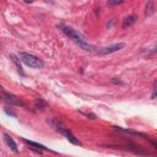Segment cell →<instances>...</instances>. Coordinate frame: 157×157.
<instances>
[{
    "label": "cell",
    "mask_w": 157,
    "mask_h": 157,
    "mask_svg": "<svg viewBox=\"0 0 157 157\" xmlns=\"http://www.w3.org/2000/svg\"><path fill=\"white\" fill-rule=\"evenodd\" d=\"M123 3V0H108V5H120Z\"/></svg>",
    "instance_id": "obj_12"
},
{
    "label": "cell",
    "mask_w": 157,
    "mask_h": 157,
    "mask_svg": "<svg viewBox=\"0 0 157 157\" xmlns=\"http://www.w3.org/2000/svg\"><path fill=\"white\" fill-rule=\"evenodd\" d=\"M48 123L52 125V128H54L56 131H59V133H63V131L65 130V129H68L67 127L64 125V124L59 120V119H56V118H52V119H49L48 120Z\"/></svg>",
    "instance_id": "obj_5"
},
{
    "label": "cell",
    "mask_w": 157,
    "mask_h": 157,
    "mask_svg": "<svg viewBox=\"0 0 157 157\" xmlns=\"http://www.w3.org/2000/svg\"><path fill=\"white\" fill-rule=\"evenodd\" d=\"M22 141H23L25 144H27L28 146H32V147H30V148H36V150H39V151H49V148L46 147L44 145L38 144V143H35V141H32V140H27V139L22 137Z\"/></svg>",
    "instance_id": "obj_6"
},
{
    "label": "cell",
    "mask_w": 157,
    "mask_h": 157,
    "mask_svg": "<svg viewBox=\"0 0 157 157\" xmlns=\"http://www.w3.org/2000/svg\"><path fill=\"white\" fill-rule=\"evenodd\" d=\"M20 59L25 65H27L30 68H33V69H42L44 67V63L39 58H37L36 55H32L30 53H20Z\"/></svg>",
    "instance_id": "obj_2"
},
{
    "label": "cell",
    "mask_w": 157,
    "mask_h": 157,
    "mask_svg": "<svg viewBox=\"0 0 157 157\" xmlns=\"http://www.w3.org/2000/svg\"><path fill=\"white\" fill-rule=\"evenodd\" d=\"M11 58H12V59H14V61H15V63H17V59H16V58H15L14 55H11ZM19 70L21 71V68H20V67H19ZM21 74H22V71H21Z\"/></svg>",
    "instance_id": "obj_15"
},
{
    "label": "cell",
    "mask_w": 157,
    "mask_h": 157,
    "mask_svg": "<svg viewBox=\"0 0 157 157\" xmlns=\"http://www.w3.org/2000/svg\"><path fill=\"white\" fill-rule=\"evenodd\" d=\"M153 12H155V3L152 1V0H150V1L147 3V5H146L145 14H146V16H152Z\"/></svg>",
    "instance_id": "obj_11"
},
{
    "label": "cell",
    "mask_w": 157,
    "mask_h": 157,
    "mask_svg": "<svg viewBox=\"0 0 157 157\" xmlns=\"http://www.w3.org/2000/svg\"><path fill=\"white\" fill-rule=\"evenodd\" d=\"M0 100H1L3 102H5V103H7V104H11V106H22V107H25V103L20 100V98H17L16 96H14L11 93H7V92L0 93Z\"/></svg>",
    "instance_id": "obj_3"
},
{
    "label": "cell",
    "mask_w": 157,
    "mask_h": 157,
    "mask_svg": "<svg viewBox=\"0 0 157 157\" xmlns=\"http://www.w3.org/2000/svg\"><path fill=\"white\" fill-rule=\"evenodd\" d=\"M35 106H36V108H38V109H46L48 107V103L43 100V98H36V100H35Z\"/></svg>",
    "instance_id": "obj_10"
},
{
    "label": "cell",
    "mask_w": 157,
    "mask_h": 157,
    "mask_svg": "<svg viewBox=\"0 0 157 157\" xmlns=\"http://www.w3.org/2000/svg\"><path fill=\"white\" fill-rule=\"evenodd\" d=\"M113 84H115V85H124V82L122 81V80H119V79H117V77H113L112 80H111Z\"/></svg>",
    "instance_id": "obj_13"
},
{
    "label": "cell",
    "mask_w": 157,
    "mask_h": 157,
    "mask_svg": "<svg viewBox=\"0 0 157 157\" xmlns=\"http://www.w3.org/2000/svg\"><path fill=\"white\" fill-rule=\"evenodd\" d=\"M124 43H117V44H113V46H109V47H104L102 49H100V51H97L96 54L98 55H107V54H112V53H115L120 51V49L124 48Z\"/></svg>",
    "instance_id": "obj_4"
},
{
    "label": "cell",
    "mask_w": 157,
    "mask_h": 157,
    "mask_svg": "<svg viewBox=\"0 0 157 157\" xmlns=\"http://www.w3.org/2000/svg\"><path fill=\"white\" fill-rule=\"evenodd\" d=\"M4 139H5V141H6L7 146L11 148V151H14V152H17V151H19L17 145H16V143L14 141V139H12L11 136H9L7 134H5V135H4Z\"/></svg>",
    "instance_id": "obj_9"
},
{
    "label": "cell",
    "mask_w": 157,
    "mask_h": 157,
    "mask_svg": "<svg viewBox=\"0 0 157 157\" xmlns=\"http://www.w3.org/2000/svg\"><path fill=\"white\" fill-rule=\"evenodd\" d=\"M61 134H63L65 137H67V139H68V141H69V143H71L72 145H77V146H81V145H82L80 140H79V139H76L75 136H74V134L71 133V131H70L69 129H65Z\"/></svg>",
    "instance_id": "obj_7"
},
{
    "label": "cell",
    "mask_w": 157,
    "mask_h": 157,
    "mask_svg": "<svg viewBox=\"0 0 157 157\" xmlns=\"http://www.w3.org/2000/svg\"><path fill=\"white\" fill-rule=\"evenodd\" d=\"M152 98H155L156 97V81H153V87H152Z\"/></svg>",
    "instance_id": "obj_14"
},
{
    "label": "cell",
    "mask_w": 157,
    "mask_h": 157,
    "mask_svg": "<svg viewBox=\"0 0 157 157\" xmlns=\"http://www.w3.org/2000/svg\"><path fill=\"white\" fill-rule=\"evenodd\" d=\"M60 28H61V31L64 32L65 35H67L69 38H71L74 42H75L81 49H84L85 52H88V53L95 52V49H96L95 46L90 44L85 39V37L82 36L79 31L74 30V28H71V27H69V26H63V25H60Z\"/></svg>",
    "instance_id": "obj_1"
},
{
    "label": "cell",
    "mask_w": 157,
    "mask_h": 157,
    "mask_svg": "<svg viewBox=\"0 0 157 157\" xmlns=\"http://www.w3.org/2000/svg\"><path fill=\"white\" fill-rule=\"evenodd\" d=\"M136 21H137V15H130V16H128V17H125L123 20L122 26H123V28L131 27Z\"/></svg>",
    "instance_id": "obj_8"
}]
</instances>
